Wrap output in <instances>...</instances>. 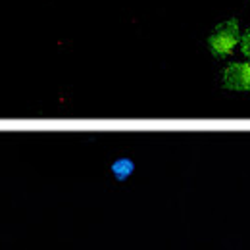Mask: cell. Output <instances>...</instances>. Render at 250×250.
<instances>
[{
    "mask_svg": "<svg viewBox=\"0 0 250 250\" xmlns=\"http://www.w3.org/2000/svg\"><path fill=\"white\" fill-rule=\"evenodd\" d=\"M237 44H241V27H239L237 18H231L227 21L218 23L208 37V48L214 58L231 56Z\"/></svg>",
    "mask_w": 250,
    "mask_h": 250,
    "instance_id": "1",
    "label": "cell"
},
{
    "mask_svg": "<svg viewBox=\"0 0 250 250\" xmlns=\"http://www.w3.org/2000/svg\"><path fill=\"white\" fill-rule=\"evenodd\" d=\"M221 87L250 93V62H233L221 71Z\"/></svg>",
    "mask_w": 250,
    "mask_h": 250,
    "instance_id": "2",
    "label": "cell"
},
{
    "mask_svg": "<svg viewBox=\"0 0 250 250\" xmlns=\"http://www.w3.org/2000/svg\"><path fill=\"white\" fill-rule=\"evenodd\" d=\"M131 169H133V164L127 162V160H122V162H116V164H114V171H116V175H118L120 179H124Z\"/></svg>",
    "mask_w": 250,
    "mask_h": 250,
    "instance_id": "3",
    "label": "cell"
},
{
    "mask_svg": "<svg viewBox=\"0 0 250 250\" xmlns=\"http://www.w3.org/2000/svg\"><path fill=\"white\" fill-rule=\"evenodd\" d=\"M241 52L250 60V29L241 35Z\"/></svg>",
    "mask_w": 250,
    "mask_h": 250,
    "instance_id": "4",
    "label": "cell"
}]
</instances>
